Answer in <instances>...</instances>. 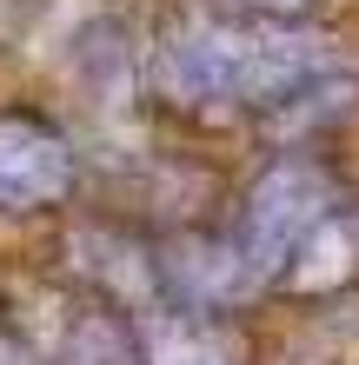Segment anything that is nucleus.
Instances as JSON below:
<instances>
[{"label":"nucleus","instance_id":"nucleus-4","mask_svg":"<svg viewBox=\"0 0 359 365\" xmlns=\"http://www.w3.org/2000/svg\"><path fill=\"white\" fill-rule=\"evenodd\" d=\"M146 365H233V352L200 319H160L146 332Z\"/></svg>","mask_w":359,"mask_h":365},{"label":"nucleus","instance_id":"nucleus-5","mask_svg":"<svg viewBox=\"0 0 359 365\" xmlns=\"http://www.w3.org/2000/svg\"><path fill=\"white\" fill-rule=\"evenodd\" d=\"M253 7H260L266 20H280V7H300V0H253Z\"/></svg>","mask_w":359,"mask_h":365},{"label":"nucleus","instance_id":"nucleus-3","mask_svg":"<svg viewBox=\"0 0 359 365\" xmlns=\"http://www.w3.org/2000/svg\"><path fill=\"white\" fill-rule=\"evenodd\" d=\"M74 180V153L54 126L27 113H0V206H47Z\"/></svg>","mask_w":359,"mask_h":365},{"label":"nucleus","instance_id":"nucleus-1","mask_svg":"<svg viewBox=\"0 0 359 365\" xmlns=\"http://www.w3.org/2000/svg\"><path fill=\"white\" fill-rule=\"evenodd\" d=\"M326 73V40L266 14H200L160 47V87L186 106H293Z\"/></svg>","mask_w":359,"mask_h":365},{"label":"nucleus","instance_id":"nucleus-2","mask_svg":"<svg viewBox=\"0 0 359 365\" xmlns=\"http://www.w3.org/2000/svg\"><path fill=\"white\" fill-rule=\"evenodd\" d=\"M333 212H340V192H333V180L313 160L266 166L260 186H253L246 206H240V226H233V252H240L246 279L253 286H260V279H286L293 259L313 246V232H320Z\"/></svg>","mask_w":359,"mask_h":365}]
</instances>
